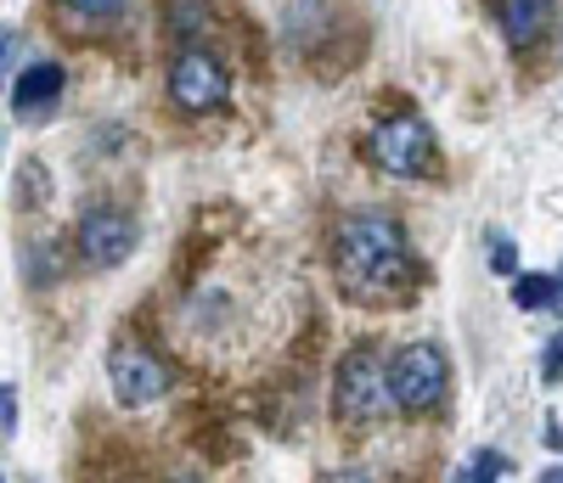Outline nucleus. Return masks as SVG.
<instances>
[{
	"instance_id": "obj_7",
	"label": "nucleus",
	"mask_w": 563,
	"mask_h": 483,
	"mask_svg": "<svg viewBox=\"0 0 563 483\" xmlns=\"http://www.w3.org/2000/svg\"><path fill=\"white\" fill-rule=\"evenodd\" d=\"M108 377H113V394L124 405H153L164 400L169 389V371L153 349H141V344H113L108 349Z\"/></svg>"
},
{
	"instance_id": "obj_6",
	"label": "nucleus",
	"mask_w": 563,
	"mask_h": 483,
	"mask_svg": "<svg viewBox=\"0 0 563 483\" xmlns=\"http://www.w3.org/2000/svg\"><path fill=\"white\" fill-rule=\"evenodd\" d=\"M135 220L124 214V209H90L85 220H79V259L90 265V270H108V265H124L130 254H135Z\"/></svg>"
},
{
	"instance_id": "obj_1",
	"label": "nucleus",
	"mask_w": 563,
	"mask_h": 483,
	"mask_svg": "<svg viewBox=\"0 0 563 483\" xmlns=\"http://www.w3.org/2000/svg\"><path fill=\"white\" fill-rule=\"evenodd\" d=\"M333 270H339V287L350 299H400L417 281L411 242H406L400 220L384 214V209H361L339 225Z\"/></svg>"
},
{
	"instance_id": "obj_18",
	"label": "nucleus",
	"mask_w": 563,
	"mask_h": 483,
	"mask_svg": "<svg viewBox=\"0 0 563 483\" xmlns=\"http://www.w3.org/2000/svg\"><path fill=\"white\" fill-rule=\"evenodd\" d=\"M552 281H558V293H552V310H558V315H563V270H558V276H552Z\"/></svg>"
},
{
	"instance_id": "obj_3",
	"label": "nucleus",
	"mask_w": 563,
	"mask_h": 483,
	"mask_svg": "<svg viewBox=\"0 0 563 483\" xmlns=\"http://www.w3.org/2000/svg\"><path fill=\"white\" fill-rule=\"evenodd\" d=\"M389 371H395V405H400L406 416H429V411L445 405L451 371H445V355H440L434 344H406V349L389 360Z\"/></svg>"
},
{
	"instance_id": "obj_20",
	"label": "nucleus",
	"mask_w": 563,
	"mask_h": 483,
	"mask_svg": "<svg viewBox=\"0 0 563 483\" xmlns=\"http://www.w3.org/2000/svg\"><path fill=\"white\" fill-rule=\"evenodd\" d=\"M175 483H198V478H175Z\"/></svg>"
},
{
	"instance_id": "obj_10",
	"label": "nucleus",
	"mask_w": 563,
	"mask_h": 483,
	"mask_svg": "<svg viewBox=\"0 0 563 483\" xmlns=\"http://www.w3.org/2000/svg\"><path fill=\"white\" fill-rule=\"evenodd\" d=\"M552 293H558V281L552 276H512V304L519 310H552Z\"/></svg>"
},
{
	"instance_id": "obj_16",
	"label": "nucleus",
	"mask_w": 563,
	"mask_h": 483,
	"mask_svg": "<svg viewBox=\"0 0 563 483\" xmlns=\"http://www.w3.org/2000/svg\"><path fill=\"white\" fill-rule=\"evenodd\" d=\"M541 377H547V382H558V377H563V332H558V337H552V344H547V360H541Z\"/></svg>"
},
{
	"instance_id": "obj_14",
	"label": "nucleus",
	"mask_w": 563,
	"mask_h": 483,
	"mask_svg": "<svg viewBox=\"0 0 563 483\" xmlns=\"http://www.w3.org/2000/svg\"><path fill=\"white\" fill-rule=\"evenodd\" d=\"M68 7H74L79 18H90V23H108V18L124 12V0H68Z\"/></svg>"
},
{
	"instance_id": "obj_17",
	"label": "nucleus",
	"mask_w": 563,
	"mask_h": 483,
	"mask_svg": "<svg viewBox=\"0 0 563 483\" xmlns=\"http://www.w3.org/2000/svg\"><path fill=\"white\" fill-rule=\"evenodd\" d=\"M321 483H366L361 472H333V478H321Z\"/></svg>"
},
{
	"instance_id": "obj_8",
	"label": "nucleus",
	"mask_w": 563,
	"mask_h": 483,
	"mask_svg": "<svg viewBox=\"0 0 563 483\" xmlns=\"http://www.w3.org/2000/svg\"><path fill=\"white\" fill-rule=\"evenodd\" d=\"M496 23L512 45H536L552 29V0H496Z\"/></svg>"
},
{
	"instance_id": "obj_2",
	"label": "nucleus",
	"mask_w": 563,
	"mask_h": 483,
	"mask_svg": "<svg viewBox=\"0 0 563 483\" xmlns=\"http://www.w3.org/2000/svg\"><path fill=\"white\" fill-rule=\"evenodd\" d=\"M389 405H395V371L384 366V349L378 344L350 349L339 377H333V411H339V422L372 427Z\"/></svg>"
},
{
	"instance_id": "obj_4",
	"label": "nucleus",
	"mask_w": 563,
	"mask_h": 483,
	"mask_svg": "<svg viewBox=\"0 0 563 483\" xmlns=\"http://www.w3.org/2000/svg\"><path fill=\"white\" fill-rule=\"evenodd\" d=\"M366 147H372V158H378L389 175H400V180L429 175V164H434V135H429V124L411 119V113L378 119V124H372Z\"/></svg>"
},
{
	"instance_id": "obj_15",
	"label": "nucleus",
	"mask_w": 563,
	"mask_h": 483,
	"mask_svg": "<svg viewBox=\"0 0 563 483\" xmlns=\"http://www.w3.org/2000/svg\"><path fill=\"white\" fill-rule=\"evenodd\" d=\"M0 427H7V439H18V389L12 382L0 389Z\"/></svg>"
},
{
	"instance_id": "obj_9",
	"label": "nucleus",
	"mask_w": 563,
	"mask_h": 483,
	"mask_svg": "<svg viewBox=\"0 0 563 483\" xmlns=\"http://www.w3.org/2000/svg\"><path fill=\"white\" fill-rule=\"evenodd\" d=\"M63 85H68V74H63L57 63H34V68H23V74L12 79V108H18V113L52 108L57 96H63Z\"/></svg>"
},
{
	"instance_id": "obj_19",
	"label": "nucleus",
	"mask_w": 563,
	"mask_h": 483,
	"mask_svg": "<svg viewBox=\"0 0 563 483\" xmlns=\"http://www.w3.org/2000/svg\"><path fill=\"white\" fill-rule=\"evenodd\" d=\"M541 483H563V467H547V472H541Z\"/></svg>"
},
{
	"instance_id": "obj_12",
	"label": "nucleus",
	"mask_w": 563,
	"mask_h": 483,
	"mask_svg": "<svg viewBox=\"0 0 563 483\" xmlns=\"http://www.w3.org/2000/svg\"><path fill=\"white\" fill-rule=\"evenodd\" d=\"M490 270H496V276H525V270H519V248H512L507 236H490Z\"/></svg>"
},
{
	"instance_id": "obj_13",
	"label": "nucleus",
	"mask_w": 563,
	"mask_h": 483,
	"mask_svg": "<svg viewBox=\"0 0 563 483\" xmlns=\"http://www.w3.org/2000/svg\"><path fill=\"white\" fill-rule=\"evenodd\" d=\"M501 472H507V461H501L496 450H479V456H474V467H467V483H496Z\"/></svg>"
},
{
	"instance_id": "obj_5",
	"label": "nucleus",
	"mask_w": 563,
	"mask_h": 483,
	"mask_svg": "<svg viewBox=\"0 0 563 483\" xmlns=\"http://www.w3.org/2000/svg\"><path fill=\"white\" fill-rule=\"evenodd\" d=\"M225 90H231V79H225V68L203 52V45H186V52L169 63V96H175V108H186V113L225 108Z\"/></svg>"
},
{
	"instance_id": "obj_11",
	"label": "nucleus",
	"mask_w": 563,
	"mask_h": 483,
	"mask_svg": "<svg viewBox=\"0 0 563 483\" xmlns=\"http://www.w3.org/2000/svg\"><path fill=\"white\" fill-rule=\"evenodd\" d=\"M169 23H175L180 40H198L203 34V7L198 0H169Z\"/></svg>"
}]
</instances>
